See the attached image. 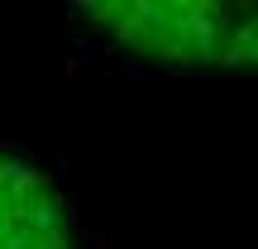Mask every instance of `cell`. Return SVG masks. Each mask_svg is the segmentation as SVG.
<instances>
[{"label":"cell","mask_w":258,"mask_h":249,"mask_svg":"<svg viewBox=\"0 0 258 249\" xmlns=\"http://www.w3.org/2000/svg\"><path fill=\"white\" fill-rule=\"evenodd\" d=\"M82 15L148 63L234 67L253 58L249 5H91Z\"/></svg>","instance_id":"6da1fadb"},{"label":"cell","mask_w":258,"mask_h":249,"mask_svg":"<svg viewBox=\"0 0 258 249\" xmlns=\"http://www.w3.org/2000/svg\"><path fill=\"white\" fill-rule=\"evenodd\" d=\"M0 249H77L57 182L15 148H0Z\"/></svg>","instance_id":"7a4b0ae2"}]
</instances>
